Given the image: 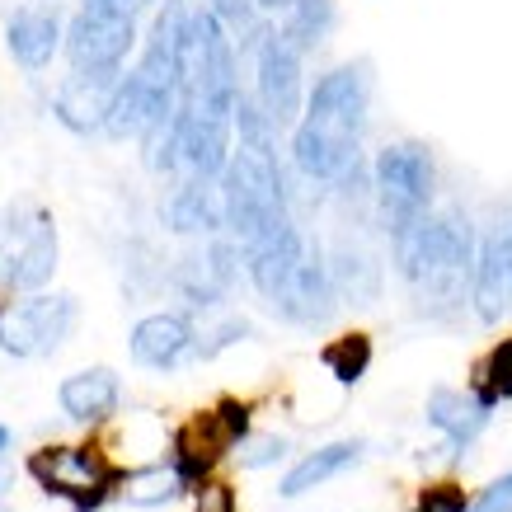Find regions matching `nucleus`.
<instances>
[{"mask_svg": "<svg viewBox=\"0 0 512 512\" xmlns=\"http://www.w3.org/2000/svg\"><path fill=\"white\" fill-rule=\"evenodd\" d=\"M372 109V71L334 66L311 85L292 127V165L315 184H343L362 165V132Z\"/></svg>", "mask_w": 512, "mask_h": 512, "instance_id": "obj_1", "label": "nucleus"}, {"mask_svg": "<svg viewBox=\"0 0 512 512\" xmlns=\"http://www.w3.org/2000/svg\"><path fill=\"white\" fill-rule=\"evenodd\" d=\"M395 249V273L404 287L428 301V306H456L470 296V273H475V249L480 235L466 221V212H423L390 235Z\"/></svg>", "mask_w": 512, "mask_h": 512, "instance_id": "obj_2", "label": "nucleus"}, {"mask_svg": "<svg viewBox=\"0 0 512 512\" xmlns=\"http://www.w3.org/2000/svg\"><path fill=\"white\" fill-rule=\"evenodd\" d=\"M235 104H240L235 43L212 10H188L184 33H179V109L231 123Z\"/></svg>", "mask_w": 512, "mask_h": 512, "instance_id": "obj_3", "label": "nucleus"}, {"mask_svg": "<svg viewBox=\"0 0 512 512\" xmlns=\"http://www.w3.org/2000/svg\"><path fill=\"white\" fill-rule=\"evenodd\" d=\"M217 193H221V226L231 231L235 245H254L259 235L292 221L278 151H245V146H235L217 179Z\"/></svg>", "mask_w": 512, "mask_h": 512, "instance_id": "obj_4", "label": "nucleus"}, {"mask_svg": "<svg viewBox=\"0 0 512 512\" xmlns=\"http://www.w3.org/2000/svg\"><path fill=\"white\" fill-rule=\"evenodd\" d=\"M57 264H62V240H57L52 212L29 198L10 202L0 212V292H47V282L57 278Z\"/></svg>", "mask_w": 512, "mask_h": 512, "instance_id": "obj_5", "label": "nucleus"}, {"mask_svg": "<svg viewBox=\"0 0 512 512\" xmlns=\"http://www.w3.org/2000/svg\"><path fill=\"white\" fill-rule=\"evenodd\" d=\"M24 470L43 494L71 503V512H99L118 498V484H123V470L109 456H99L94 447H66V442L38 447L24 461Z\"/></svg>", "mask_w": 512, "mask_h": 512, "instance_id": "obj_6", "label": "nucleus"}, {"mask_svg": "<svg viewBox=\"0 0 512 512\" xmlns=\"http://www.w3.org/2000/svg\"><path fill=\"white\" fill-rule=\"evenodd\" d=\"M372 188H376V212L390 235L419 221L423 212H433L437 193V165L428 156V146L419 141H390L372 165Z\"/></svg>", "mask_w": 512, "mask_h": 512, "instance_id": "obj_7", "label": "nucleus"}, {"mask_svg": "<svg viewBox=\"0 0 512 512\" xmlns=\"http://www.w3.org/2000/svg\"><path fill=\"white\" fill-rule=\"evenodd\" d=\"M80 306L66 292H33L0 306V353L5 357H52L76 334Z\"/></svg>", "mask_w": 512, "mask_h": 512, "instance_id": "obj_8", "label": "nucleus"}, {"mask_svg": "<svg viewBox=\"0 0 512 512\" xmlns=\"http://www.w3.org/2000/svg\"><path fill=\"white\" fill-rule=\"evenodd\" d=\"M137 47V19L118 15L99 0H85L62 33V52L76 76H123Z\"/></svg>", "mask_w": 512, "mask_h": 512, "instance_id": "obj_9", "label": "nucleus"}, {"mask_svg": "<svg viewBox=\"0 0 512 512\" xmlns=\"http://www.w3.org/2000/svg\"><path fill=\"white\" fill-rule=\"evenodd\" d=\"M249 52H254V94H249V99H254L259 113L273 123V132H278V127H296L301 104H306L301 57L282 43L273 24H264V29L254 33Z\"/></svg>", "mask_w": 512, "mask_h": 512, "instance_id": "obj_10", "label": "nucleus"}, {"mask_svg": "<svg viewBox=\"0 0 512 512\" xmlns=\"http://www.w3.org/2000/svg\"><path fill=\"white\" fill-rule=\"evenodd\" d=\"M466 301L475 306L484 325H498L512 315V226H494L480 240Z\"/></svg>", "mask_w": 512, "mask_h": 512, "instance_id": "obj_11", "label": "nucleus"}, {"mask_svg": "<svg viewBox=\"0 0 512 512\" xmlns=\"http://www.w3.org/2000/svg\"><path fill=\"white\" fill-rule=\"evenodd\" d=\"M226 160H231V123L198 118L184 109L174 113V170H184V179L217 184Z\"/></svg>", "mask_w": 512, "mask_h": 512, "instance_id": "obj_12", "label": "nucleus"}, {"mask_svg": "<svg viewBox=\"0 0 512 512\" xmlns=\"http://www.w3.org/2000/svg\"><path fill=\"white\" fill-rule=\"evenodd\" d=\"M193 343H198L193 315L156 311V315H141L137 325H132L127 353H132V362L146 367V372H174L184 357H193Z\"/></svg>", "mask_w": 512, "mask_h": 512, "instance_id": "obj_13", "label": "nucleus"}, {"mask_svg": "<svg viewBox=\"0 0 512 512\" xmlns=\"http://www.w3.org/2000/svg\"><path fill=\"white\" fill-rule=\"evenodd\" d=\"M301 259H306V240H301V231H296L292 221L278 226V231L259 235L254 245H240V268H245V278L254 282V292L264 296V301H278L282 287L301 268Z\"/></svg>", "mask_w": 512, "mask_h": 512, "instance_id": "obj_14", "label": "nucleus"}, {"mask_svg": "<svg viewBox=\"0 0 512 512\" xmlns=\"http://www.w3.org/2000/svg\"><path fill=\"white\" fill-rule=\"evenodd\" d=\"M231 437L221 433V423L212 419V409L207 414H198V419H188L179 433H174V442H170V466H174V475L184 480V489L193 494L198 484H207L212 480V470L231 456Z\"/></svg>", "mask_w": 512, "mask_h": 512, "instance_id": "obj_15", "label": "nucleus"}, {"mask_svg": "<svg viewBox=\"0 0 512 512\" xmlns=\"http://www.w3.org/2000/svg\"><path fill=\"white\" fill-rule=\"evenodd\" d=\"M339 306V292H334V278H329V259L306 249L301 268L292 273V282L282 287V296L273 301V311L292 325H325Z\"/></svg>", "mask_w": 512, "mask_h": 512, "instance_id": "obj_16", "label": "nucleus"}, {"mask_svg": "<svg viewBox=\"0 0 512 512\" xmlns=\"http://www.w3.org/2000/svg\"><path fill=\"white\" fill-rule=\"evenodd\" d=\"M62 15L52 5H19L5 19V47L24 71H47L62 52Z\"/></svg>", "mask_w": 512, "mask_h": 512, "instance_id": "obj_17", "label": "nucleus"}, {"mask_svg": "<svg viewBox=\"0 0 512 512\" xmlns=\"http://www.w3.org/2000/svg\"><path fill=\"white\" fill-rule=\"evenodd\" d=\"M57 404H62V414L80 428H99V423H109L118 414V404H123V381L113 367H85V372H71L57 390Z\"/></svg>", "mask_w": 512, "mask_h": 512, "instance_id": "obj_18", "label": "nucleus"}, {"mask_svg": "<svg viewBox=\"0 0 512 512\" xmlns=\"http://www.w3.org/2000/svg\"><path fill=\"white\" fill-rule=\"evenodd\" d=\"M118 80L123 76H71L57 85L52 94V113H57V123L66 132H76V137H94V132H104V113H109V99L118 90Z\"/></svg>", "mask_w": 512, "mask_h": 512, "instance_id": "obj_19", "label": "nucleus"}, {"mask_svg": "<svg viewBox=\"0 0 512 512\" xmlns=\"http://www.w3.org/2000/svg\"><path fill=\"white\" fill-rule=\"evenodd\" d=\"M489 414H494V409H489L475 390L437 386L433 395H428V423L447 437L451 456H466V451L475 447V437L489 428Z\"/></svg>", "mask_w": 512, "mask_h": 512, "instance_id": "obj_20", "label": "nucleus"}, {"mask_svg": "<svg viewBox=\"0 0 512 512\" xmlns=\"http://www.w3.org/2000/svg\"><path fill=\"white\" fill-rule=\"evenodd\" d=\"M362 451H367V442H357V437H343V442H325V447L306 451L296 466H287V475H282V484H278V494L282 498L315 494L320 484L339 480L343 470H353L357 461H362Z\"/></svg>", "mask_w": 512, "mask_h": 512, "instance_id": "obj_21", "label": "nucleus"}, {"mask_svg": "<svg viewBox=\"0 0 512 512\" xmlns=\"http://www.w3.org/2000/svg\"><path fill=\"white\" fill-rule=\"evenodd\" d=\"M165 226L174 235H207L217 240L221 226V193L217 184H202V179H184L165 202Z\"/></svg>", "mask_w": 512, "mask_h": 512, "instance_id": "obj_22", "label": "nucleus"}, {"mask_svg": "<svg viewBox=\"0 0 512 512\" xmlns=\"http://www.w3.org/2000/svg\"><path fill=\"white\" fill-rule=\"evenodd\" d=\"M184 480L174 475L170 461H151V466L123 470V484H118V498L132 503V508H165L174 498H184Z\"/></svg>", "mask_w": 512, "mask_h": 512, "instance_id": "obj_23", "label": "nucleus"}, {"mask_svg": "<svg viewBox=\"0 0 512 512\" xmlns=\"http://www.w3.org/2000/svg\"><path fill=\"white\" fill-rule=\"evenodd\" d=\"M329 29H334V0H296L292 10L282 15L278 38L292 47L296 57H306V52L325 43Z\"/></svg>", "mask_w": 512, "mask_h": 512, "instance_id": "obj_24", "label": "nucleus"}, {"mask_svg": "<svg viewBox=\"0 0 512 512\" xmlns=\"http://www.w3.org/2000/svg\"><path fill=\"white\" fill-rule=\"evenodd\" d=\"M320 362L329 367V376L339 381V386H357L362 376H367V367H372V339L367 334H339L334 343H325V353H320Z\"/></svg>", "mask_w": 512, "mask_h": 512, "instance_id": "obj_25", "label": "nucleus"}, {"mask_svg": "<svg viewBox=\"0 0 512 512\" xmlns=\"http://www.w3.org/2000/svg\"><path fill=\"white\" fill-rule=\"evenodd\" d=\"M475 395H480L489 409L503 404V400H512V334L489 348V357H484V367H480V386H475Z\"/></svg>", "mask_w": 512, "mask_h": 512, "instance_id": "obj_26", "label": "nucleus"}, {"mask_svg": "<svg viewBox=\"0 0 512 512\" xmlns=\"http://www.w3.org/2000/svg\"><path fill=\"white\" fill-rule=\"evenodd\" d=\"M235 451H240V466H245V470H264V466H278L282 456H287V437H278V433H249Z\"/></svg>", "mask_w": 512, "mask_h": 512, "instance_id": "obj_27", "label": "nucleus"}, {"mask_svg": "<svg viewBox=\"0 0 512 512\" xmlns=\"http://www.w3.org/2000/svg\"><path fill=\"white\" fill-rule=\"evenodd\" d=\"M212 419L221 423V433L231 437V447H240V442H245L249 433H254V409H249L245 400H235V395H226V400H217L212 404Z\"/></svg>", "mask_w": 512, "mask_h": 512, "instance_id": "obj_28", "label": "nucleus"}, {"mask_svg": "<svg viewBox=\"0 0 512 512\" xmlns=\"http://www.w3.org/2000/svg\"><path fill=\"white\" fill-rule=\"evenodd\" d=\"M235 339H249V325L235 315V320H217V329L212 334H198V343H193V353L198 357H217L221 348H231Z\"/></svg>", "mask_w": 512, "mask_h": 512, "instance_id": "obj_29", "label": "nucleus"}, {"mask_svg": "<svg viewBox=\"0 0 512 512\" xmlns=\"http://www.w3.org/2000/svg\"><path fill=\"white\" fill-rule=\"evenodd\" d=\"M470 508V494L461 484H433L419 494V508L414 512H466Z\"/></svg>", "mask_w": 512, "mask_h": 512, "instance_id": "obj_30", "label": "nucleus"}, {"mask_svg": "<svg viewBox=\"0 0 512 512\" xmlns=\"http://www.w3.org/2000/svg\"><path fill=\"white\" fill-rule=\"evenodd\" d=\"M466 512H512V470L508 475H498L489 489H480V494L470 498Z\"/></svg>", "mask_w": 512, "mask_h": 512, "instance_id": "obj_31", "label": "nucleus"}, {"mask_svg": "<svg viewBox=\"0 0 512 512\" xmlns=\"http://www.w3.org/2000/svg\"><path fill=\"white\" fill-rule=\"evenodd\" d=\"M193 498H198V512H235V489L221 480H207L193 489Z\"/></svg>", "mask_w": 512, "mask_h": 512, "instance_id": "obj_32", "label": "nucleus"}, {"mask_svg": "<svg viewBox=\"0 0 512 512\" xmlns=\"http://www.w3.org/2000/svg\"><path fill=\"white\" fill-rule=\"evenodd\" d=\"M99 5H109V10H118V15H132L137 19L146 5H156V0H99Z\"/></svg>", "mask_w": 512, "mask_h": 512, "instance_id": "obj_33", "label": "nucleus"}, {"mask_svg": "<svg viewBox=\"0 0 512 512\" xmlns=\"http://www.w3.org/2000/svg\"><path fill=\"white\" fill-rule=\"evenodd\" d=\"M292 5L296 0H254V10H259V15H287Z\"/></svg>", "mask_w": 512, "mask_h": 512, "instance_id": "obj_34", "label": "nucleus"}, {"mask_svg": "<svg viewBox=\"0 0 512 512\" xmlns=\"http://www.w3.org/2000/svg\"><path fill=\"white\" fill-rule=\"evenodd\" d=\"M10 442H15V437H10V428H5V423H0V456H5V451H10Z\"/></svg>", "mask_w": 512, "mask_h": 512, "instance_id": "obj_35", "label": "nucleus"}, {"mask_svg": "<svg viewBox=\"0 0 512 512\" xmlns=\"http://www.w3.org/2000/svg\"><path fill=\"white\" fill-rule=\"evenodd\" d=\"M5 489H10V470L0 466V494H5Z\"/></svg>", "mask_w": 512, "mask_h": 512, "instance_id": "obj_36", "label": "nucleus"}, {"mask_svg": "<svg viewBox=\"0 0 512 512\" xmlns=\"http://www.w3.org/2000/svg\"><path fill=\"white\" fill-rule=\"evenodd\" d=\"M0 512H10V508H0Z\"/></svg>", "mask_w": 512, "mask_h": 512, "instance_id": "obj_37", "label": "nucleus"}]
</instances>
